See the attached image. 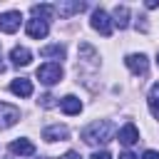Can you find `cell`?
<instances>
[{
  "label": "cell",
  "mask_w": 159,
  "mask_h": 159,
  "mask_svg": "<svg viewBox=\"0 0 159 159\" xmlns=\"http://www.w3.org/2000/svg\"><path fill=\"white\" fill-rule=\"evenodd\" d=\"M10 92L17 94V97H30L32 94V82L25 80V77H17V80L10 82Z\"/></svg>",
  "instance_id": "obj_11"
},
{
  "label": "cell",
  "mask_w": 159,
  "mask_h": 159,
  "mask_svg": "<svg viewBox=\"0 0 159 159\" xmlns=\"http://www.w3.org/2000/svg\"><path fill=\"white\" fill-rule=\"evenodd\" d=\"M10 60H12V65H17V67H25V65H30V62H32V52H30L27 47H12V52H10Z\"/></svg>",
  "instance_id": "obj_13"
},
{
  "label": "cell",
  "mask_w": 159,
  "mask_h": 159,
  "mask_svg": "<svg viewBox=\"0 0 159 159\" xmlns=\"http://www.w3.org/2000/svg\"><path fill=\"white\" fill-rule=\"evenodd\" d=\"M92 27H94V30H97V32H99L102 37H109V35H112V27H114V25H112L109 15H107V12H104V10L99 7V10H94V12H92Z\"/></svg>",
  "instance_id": "obj_3"
},
{
  "label": "cell",
  "mask_w": 159,
  "mask_h": 159,
  "mask_svg": "<svg viewBox=\"0 0 159 159\" xmlns=\"http://www.w3.org/2000/svg\"><path fill=\"white\" fill-rule=\"evenodd\" d=\"M2 72H5V65H2V62H0V75H2Z\"/></svg>",
  "instance_id": "obj_25"
},
{
  "label": "cell",
  "mask_w": 159,
  "mask_h": 159,
  "mask_svg": "<svg viewBox=\"0 0 159 159\" xmlns=\"http://www.w3.org/2000/svg\"><path fill=\"white\" fill-rule=\"evenodd\" d=\"M147 7H149V10H154V7H159V0H147Z\"/></svg>",
  "instance_id": "obj_24"
},
{
  "label": "cell",
  "mask_w": 159,
  "mask_h": 159,
  "mask_svg": "<svg viewBox=\"0 0 159 159\" xmlns=\"http://www.w3.org/2000/svg\"><path fill=\"white\" fill-rule=\"evenodd\" d=\"M149 109H152V114L159 119V82L152 87V92H149Z\"/></svg>",
  "instance_id": "obj_18"
},
{
  "label": "cell",
  "mask_w": 159,
  "mask_h": 159,
  "mask_svg": "<svg viewBox=\"0 0 159 159\" xmlns=\"http://www.w3.org/2000/svg\"><path fill=\"white\" fill-rule=\"evenodd\" d=\"M119 144H124V147H132V144H137L139 142V129L129 122V124H124L122 129H119Z\"/></svg>",
  "instance_id": "obj_10"
},
{
  "label": "cell",
  "mask_w": 159,
  "mask_h": 159,
  "mask_svg": "<svg viewBox=\"0 0 159 159\" xmlns=\"http://www.w3.org/2000/svg\"><path fill=\"white\" fill-rule=\"evenodd\" d=\"M124 65H127L134 75H147V70H149V60H147V55H142V52H139V55H137V52H134V55H127V57H124Z\"/></svg>",
  "instance_id": "obj_6"
},
{
  "label": "cell",
  "mask_w": 159,
  "mask_h": 159,
  "mask_svg": "<svg viewBox=\"0 0 159 159\" xmlns=\"http://www.w3.org/2000/svg\"><path fill=\"white\" fill-rule=\"evenodd\" d=\"M40 55H42V57H57V60H62V57H65V47H62V45H45V47L40 50Z\"/></svg>",
  "instance_id": "obj_17"
},
{
  "label": "cell",
  "mask_w": 159,
  "mask_h": 159,
  "mask_svg": "<svg viewBox=\"0 0 159 159\" xmlns=\"http://www.w3.org/2000/svg\"><path fill=\"white\" fill-rule=\"evenodd\" d=\"M20 20H22V15H20L17 10L2 12V15H0V32H5V35H12V32H17V27H20Z\"/></svg>",
  "instance_id": "obj_4"
},
{
  "label": "cell",
  "mask_w": 159,
  "mask_h": 159,
  "mask_svg": "<svg viewBox=\"0 0 159 159\" xmlns=\"http://www.w3.org/2000/svg\"><path fill=\"white\" fill-rule=\"evenodd\" d=\"M112 25H117L119 30H124L129 25V7L127 5H117L112 12Z\"/></svg>",
  "instance_id": "obj_15"
},
{
  "label": "cell",
  "mask_w": 159,
  "mask_h": 159,
  "mask_svg": "<svg viewBox=\"0 0 159 159\" xmlns=\"http://www.w3.org/2000/svg\"><path fill=\"white\" fill-rule=\"evenodd\" d=\"M142 159H159V152H154V149H147V152L142 154Z\"/></svg>",
  "instance_id": "obj_21"
},
{
  "label": "cell",
  "mask_w": 159,
  "mask_h": 159,
  "mask_svg": "<svg viewBox=\"0 0 159 159\" xmlns=\"http://www.w3.org/2000/svg\"><path fill=\"white\" fill-rule=\"evenodd\" d=\"M89 159H112V154H109V152H104V149H102V152H94V154H92V157H89Z\"/></svg>",
  "instance_id": "obj_20"
},
{
  "label": "cell",
  "mask_w": 159,
  "mask_h": 159,
  "mask_svg": "<svg viewBox=\"0 0 159 159\" xmlns=\"http://www.w3.org/2000/svg\"><path fill=\"white\" fill-rule=\"evenodd\" d=\"M40 104H42V107H47V109H50V107H55V104H57V102H55V97H52V94H42V97H40Z\"/></svg>",
  "instance_id": "obj_19"
},
{
  "label": "cell",
  "mask_w": 159,
  "mask_h": 159,
  "mask_svg": "<svg viewBox=\"0 0 159 159\" xmlns=\"http://www.w3.org/2000/svg\"><path fill=\"white\" fill-rule=\"evenodd\" d=\"M60 109H62L65 114H80V112H82V102H80L75 94H67V97L60 99Z\"/></svg>",
  "instance_id": "obj_14"
},
{
  "label": "cell",
  "mask_w": 159,
  "mask_h": 159,
  "mask_svg": "<svg viewBox=\"0 0 159 159\" xmlns=\"http://www.w3.org/2000/svg\"><path fill=\"white\" fill-rule=\"evenodd\" d=\"M84 7H87V5H84V2H80V0H65V2L55 5V12H60V17H72V15L82 12Z\"/></svg>",
  "instance_id": "obj_8"
},
{
  "label": "cell",
  "mask_w": 159,
  "mask_h": 159,
  "mask_svg": "<svg viewBox=\"0 0 159 159\" xmlns=\"http://www.w3.org/2000/svg\"><path fill=\"white\" fill-rule=\"evenodd\" d=\"M37 80L42 84H47V87L57 84L62 80V65L60 62H45V65H40L37 67Z\"/></svg>",
  "instance_id": "obj_2"
},
{
  "label": "cell",
  "mask_w": 159,
  "mask_h": 159,
  "mask_svg": "<svg viewBox=\"0 0 159 159\" xmlns=\"http://www.w3.org/2000/svg\"><path fill=\"white\" fill-rule=\"evenodd\" d=\"M157 65H159V55H157Z\"/></svg>",
  "instance_id": "obj_26"
},
{
  "label": "cell",
  "mask_w": 159,
  "mask_h": 159,
  "mask_svg": "<svg viewBox=\"0 0 159 159\" xmlns=\"http://www.w3.org/2000/svg\"><path fill=\"white\" fill-rule=\"evenodd\" d=\"M114 137V124L102 119V122H92L89 127L82 129V139L87 144H107L109 139Z\"/></svg>",
  "instance_id": "obj_1"
},
{
  "label": "cell",
  "mask_w": 159,
  "mask_h": 159,
  "mask_svg": "<svg viewBox=\"0 0 159 159\" xmlns=\"http://www.w3.org/2000/svg\"><path fill=\"white\" fill-rule=\"evenodd\" d=\"M60 159H82V157H80L77 152H67V154H62Z\"/></svg>",
  "instance_id": "obj_22"
},
{
  "label": "cell",
  "mask_w": 159,
  "mask_h": 159,
  "mask_svg": "<svg viewBox=\"0 0 159 159\" xmlns=\"http://www.w3.org/2000/svg\"><path fill=\"white\" fill-rule=\"evenodd\" d=\"M25 30H27V35H30L32 40H42V37H47V32H50V25H47L45 20H37V17H32V20H27Z\"/></svg>",
  "instance_id": "obj_7"
},
{
  "label": "cell",
  "mask_w": 159,
  "mask_h": 159,
  "mask_svg": "<svg viewBox=\"0 0 159 159\" xmlns=\"http://www.w3.org/2000/svg\"><path fill=\"white\" fill-rule=\"evenodd\" d=\"M67 137H70V129L65 124H52V127H47L42 132V139L45 142H65Z\"/></svg>",
  "instance_id": "obj_9"
},
{
  "label": "cell",
  "mask_w": 159,
  "mask_h": 159,
  "mask_svg": "<svg viewBox=\"0 0 159 159\" xmlns=\"http://www.w3.org/2000/svg\"><path fill=\"white\" fill-rule=\"evenodd\" d=\"M30 10H32V15H35L37 20H45V22L55 15V5H45V2H42V5H32Z\"/></svg>",
  "instance_id": "obj_16"
},
{
  "label": "cell",
  "mask_w": 159,
  "mask_h": 159,
  "mask_svg": "<svg viewBox=\"0 0 159 159\" xmlns=\"http://www.w3.org/2000/svg\"><path fill=\"white\" fill-rule=\"evenodd\" d=\"M10 152L17 154V157H32V154H35V144H32L30 139H15V142L10 144Z\"/></svg>",
  "instance_id": "obj_12"
},
{
  "label": "cell",
  "mask_w": 159,
  "mask_h": 159,
  "mask_svg": "<svg viewBox=\"0 0 159 159\" xmlns=\"http://www.w3.org/2000/svg\"><path fill=\"white\" fill-rule=\"evenodd\" d=\"M119 159H139V157H134L132 152H122V154H119Z\"/></svg>",
  "instance_id": "obj_23"
},
{
  "label": "cell",
  "mask_w": 159,
  "mask_h": 159,
  "mask_svg": "<svg viewBox=\"0 0 159 159\" xmlns=\"http://www.w3.org/2000/svg\"><path fill=\"white\" fill-rule=\"evenodd\" d=\"M17 119H20V109L12 107V104H7V102H0V129L12 127Z\"/></svg>",
  "instance_id": "obj_5"
}]
</instances>
